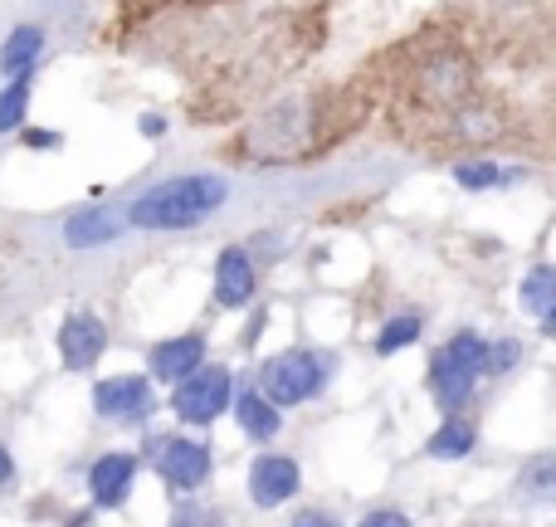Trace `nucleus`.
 Returning a JSON list of instances; mask_svg holds the SVG:
<instances>
[{
	"mask_svg": "<svg viewBox=\"0 0 556 527\" xmlns=\"http://www.w3.org/2000/svg\"><path fill=\"white\" fill-rule=\"evenodd\" d=\"M230 201V181L220 172H186L166 176V181L147 186L127 201V225L147 235H176L205 225L220 205Z\"/></svg>",
	"mask_w": 556,
	"mask_h": 527,
	"instance_id": "f257e3e1",
	"label": "nucleus"
},
{
	"mask_svg": "<svg viewBox=\"0 0 556 527\" xmlns=\"http://www.w3.org/2000/svg\"><path fill=\"white\" fill-rule=\"evenodd\" d=\"M483 366H489V342L479 332H454L440 352L430 356V391L444 411H459L473 401V386H479Z\"/></svg>",
	"mask_w": 556,
	"mask_h": 527,
	"instance_id": "f03ea898",
	"label": "nucleus"
},
{
	"mask_svg": "<svg viewBox=\"0 0 556 527\" xmlns=\"http://www.w3.org/2000/svg\"><path fill=\"white\" fill-rule=\"evenodd\" d=\"M313 147V98H288L250 127V152L260 162H288Z\"/></svg>",
	"mask_w": 556,
	"mask_h": 527,
	"instance_id": "7ed1b4c3",
	"label": "nucleus"
},
{
	"mask_svg": "<svg viewBox=\"0 0 556 527\" xmlns=\"http://www.w3.org/2000/svg\"><path fill=\"white\" fill-rule=\"evenodd\" d=\"M327 376H332V356L298 347V352H283V356H274V362H264L260 391L269 396L278 411H283V405L313 401V396L327 386Z\"/></svg>",
	"mask_w": 556,
	"mask_h": 527,
	"instance_id": "20e7f679",
	"label": "nucleus"
},
{
	"mask_svg": "<svg viewBox=\"0 0 556 527\" xmlns=\"http://www.w3.org/2000/svg\"><path fill=\"white\" fill-rule=\"evenodd\" d=\"M230 405H235L230 366L205 362V366H195L186 381H176V391H172V415L186 421V425H211V421H220Z\"/></svg>",
	"mask_w": 556,
	"mask_h": 527,
	"instance_id": "39448f33",
	"label": "nucleus"
},
{
	"mask_svg": "<svg viewBox=\"0 0 556 527\" xmlns=\"http://www.w3.org/2000/svg\"><path fill=\"white\" fill-rule=\"evenodd\" d=\"M156 474L172 489H201L211 479V444L205 440H186V435H156V444H147Z\"/></svg>",
	"mask_w": 556,
	"mask_h": 527,
	"instance_id": "423d86ee",
	"label": "nucleus"
},
{
	"mask_svg": "<svg viewBox=\"0 0 556 527\" xmlns=\"http://www.w3.org/2000/svg\"><path fill=\"white\" fill-rule=\"evenodd\" d=\"M103 352H108V323L98 313L78 308V313H68L59 323V356H64L68 372H88Z\"/></svg>",
	"mask_w": 556,
	"mask_h": 527,
	"instance_id": "0eeeda50",
	"label": "nucleus"
},
{
	"mask_svg": "<svg viewBox=\"0 0 556 527\" xmlns=\"http://www.w3.org/2000/svg\"><path fill=\"white\" fill-rule=\"evenodd\" d=\"M152 405V376H108L93 386V411L103 421H142Z\"/></svg>",
	"mask_w": 556,
	"mask_h": 527,
	"instance_id": "6e6552de",
	"label": "nucleus"
},
{
	"mask_svg": "<svg viewBox=\"0 0 556 527\" xmlns=\"http://www.w3.org/2000/svg\"><path fill=\"white\" fill-rule=\"evenodd\" d=\"M298 484H303V469H298V460H288V454H260V460L250 464L254 509H278V503H288L298 493Z\"/></svg>",
	"mask_w": 556,
	"mask_h": 527,
	"instance_id": "1a4fd4ad",
	"label": "nucleus"
},
{
	"mask_svg": "<svg viewBox=\"0 0 556 527\" xmlns=\"http://www.w3.org/2000/svg\"><path fill=\"white\" fill-rule=\"evenodd\" d=\"M123 230H132L127 225V205L123 211H113V205H84V211H74L64 221V244L68 250H103Z\"/></svg>",
	"mask_w": 556,
	"mask_h": 527,
	"instance_id": "9d476101",
	"label": "nucleus"
},
{
	"mask_svg": "<svg viewBox=\"0 0 556 527\" xmlns=\"http://www.w3.org/2000/svg\"><path fill=\"white\" fill-rule=\"evenodd\" d=\"M254 288H260L254 254L244 250V244H230V250H220V260H215V303L235 313V308H244L254 298Z\"/></svg>",
	"mask_w": 556,
	"mask_h": 527,
	"instance_id": "9b49d317",
	"label": "nucleus"
},
{
	"mask_svg": "<svg viewBox=\"0 0 556 527\" xmlns=\"http://www.w3.org/2000/svg\"><path fill=\"white\" fill-rule=\"evenodd\" d=\"M132 484H137V454L113 450L88 469V493H93V509H123L132 499Z\"/></svg>",
	"mask_w": 556,
	"mask_h": 527,
	"instance_id": "f8f14e48",
	"label": "nucleus"
},
{
	"mask_svg": "<svg viewBox=\"0 0 556 527\" xmlns=\"http://www.w3.org/2000/svg\"><path fill=\"white\" fill-rule=\"evenodd\" d=\"M195 366H205V332L166 337V342H156L152 352H147V372H152V381L176 386V381H186Z\"/></svg>",
	"mask_w": 556,
	"mask_h": 527,
	"instance_id": "ddd939ff",
	"label": "nucleus"
},
{
	"mask_svg": "<svg viewBox=\"0 0 556 527\" xmlns=\"http://www.w3.org/2000/svg\"><path fill=\"white\" fill-rule=\"evenodd\" d=\"M45 25H35V20H25V25H15L5 39H0V74L5 78H20V74H35L39 59H45Z\"/></svg>",
	"mask_w": 556,
	"mask_h": 527,
	"instance_id": "4468645a",
	"label": "nucleus"
},
{
	"mask_svg": "<svg viewBox=\"0 0 556 527\" xmlns=\"http://www.w3.org/2000/svg\"><path fill=\"white\" fill-rule=\"evenodd\" d=\"M235 421H240V430L250 435V440L269 444L278 435V425H283V415H278V405L254 386V391H235Z\"/></svg>",
	"mask_w": 556,
	"mask_h": 527,
	"instance_id": "2eb2a0df",
	"label": "nucleus"
},
{
	"mask_svg": "<svg viewBox=\"0 0 556 527\" xmlns=\"http://www.w3.org/2000/svg\"><path fill=\"white\" fill-rule=\"evenodd\" d=\"M454 181L464 191H503V186L522 181V166H503V162H489V156H464V162H454Z\"/></svg>",
	"mask_w": 556,
	"mask_h": 527,
	"instance_id": "dca6fc26",
	"label": "nucleus"
},
{
	"mask_svg": "<svg viewBox=\"0 0 556 527\" xmlns=\"http://www.w3.org/2000/svg\"><path fill=\"white\" fill-rule=\"evenodd\" d=\"M29 93H35V74L5 78V88H0V137H10V133H20V127H25Z\"/></svg>",
	"mask_w": 556,
	"mask_h": 527,
	"instance_id": "f3484780",
	"label": "nucleus"
},
{
	"mask_svg": "<svg viewBox=\"0 0 556 527\" xmlns=\"http://www.w3.org/2000/svg\"><path fill=\"white\" fill-rule=\"evenodd\" d=\"M473 440H479V430H473L469 421H459V415H450V421L430 435V444H425V450H430L434 460H464V454L473 450Z\"/></svg>",
	"mask_w": 556,
	"mask_h": 527,
	"instance_id": "a211bd4d",
	"label": "nucleus"
},
{
	"mask_svg": "<svg viewBox=\"0 0 556 527\" xmlns=\"http://www.w3.org/2000/svg\"><path fill=\"white\" fill-rule=\"evenodd\" d=\"M420 332H425L420 313H401V317H391V323H386L381 332H376V356H395V352H405V347L420 342Z\"/></svg>",
	"mask_w": 556,
	"mask_h": 527,
	"instance_id": "6ab92c4d",
	"label": "nucleus"
},
{
	"mask_svg": "<svg viewBox=\"0 0 556 527\" xmlns=\"http://www.w3.org/2000/svg\"><path fill=\"white\" fill-rule=\"evenodd\" d=\"M518 298H522V308L528 313H547V308L556 303V264H538L528 278H522V288H518Z\"/></svg>",
	"mask_w": 556,
	"mask_h": 527,
	"instance_id": "aec40b11",
	"label": "nucleus"
},
{
	"mask_svg": "<svg viewBox=\"0 0 556 527\" xmlns=\"http://www.w3.org/2000/svg\"><path fill=\"white\" fill-rule=\"evenodd\" d=\"M518 479L522 493H532V499H556V460H532Z\"/></svg>",
	"mask_w": 556,
	"mask_h": 527,
	"instance_id": "412c9836",
	"label": "nucleus"
},
{
	"mask_svg": "<svg viewBox=\"0 0 556 527\" xmlns=\"http://www.w3.org/2000/svg\"><path fill=\"white\" fill-rule=\"evenodd\" d=\"M518 356H522V347H518V342H489V366H483V372L498 376V372H508V366L518 362Z\"/></svg>",
	"mask_w": 556,
	"mask_h": 527,
	"instance_id": "4be33fe9",
	"label": "nucleus"
},
{
	"mask_svg": "<svg viewBox=\"0 0 556 527\" xmlns=\"http://www.w3.org/2000/svg\"><path fill=\"white\" fill-rule=\"evenodd\" d=\"M20 137H25V147L29 152H59V147H64V137L59 133H45V127H20Z\"/></svg>",
	"mask_w": 556,
	"mask_h": 527,
	"instance_id": "5701e85b",
	"label": "nucleus"
},
{
	"mask_svg": "<svg viewBox=\"0 0 556 527\" xmlns=\"http://www.w3.org/2000/svg\"><path fill=\"white\" fill-rule=\"evenodd\" d=\"M356 527H410V518H405L401 509H376V513H366Z\"/></svg>",
	"mask_w": 556,
	"mask_h": 527,
	"instance_id": "b1692460",
	"label": "nucleus"
},
{
	"mask_svg": "<svg viewBox=\"0 0 556 527\" xmlns=\"http://www.w3.org/2000/svg\"><path fill=\"white\" fill-rule=\"evenodd\" d=\"M137 133H142L147 142H162V137L172 133V127H166V117H162V113H142V117H137Z\"/></svg>",
	"mask_w": 556,
	"mask_h": 527,
	"instance_id": "393cba45",
	"label": "nucleus"
},
{
	"mask_svg": "<svg viewBox=\"0 0 556 527\" xmlns=\"http://www.w3.org/2000/svg\"><path fill=\"white\" fill-rule=\"evenodd\" d=\"M288 527H342V523H337L332 513H323V509H303Z\"/></svg>",
	"mask_w": 556,
	"mask_h": 527,
	"instance_id": "a878e982",
	"label": "nucleus"
},
{
	"mask_svg": "<svg viewBox=\"0 0 556 527\" xmlns=\"http://www.w3.org/2000/svg\"><path fill=\"white\" fill-rule=\"evenodd\" d=\"M15 484V460H10V450L0 444V489H10Z\"/></svg>",
	"mask_w": 556,
	"mask_h": 527,
	"instance_id": "bb28decb",
	"label": "nucleus"
},
{
	"mask_svg": "<svg viewBox=\"0 0 556 527\" xmlns=\"http://www.w3.org/2000/svg\"><path fill=\"white\" fill-rule=\"evenodd\" d=\"M542 332H547V337H556V303L547 308V313H542Z\"/></svg>",
	"mask_w": 556,
	"mask_h": 527,
	"instance_id": "cd10ccee",
	"label": "nucleus"
},
{
	"mask_svg": "<svg viewBox=\"0 0 556 527\" xmlns=\"http://www.w3.org/2000/svg\"><path fill=\"white\" fill-rule=\"evenodd\" d=\"M176 527H191V523H176Z\"/></svg>",
	"mask_w": 556,
	"mask_h": 527,
	"instance_id": "c85d7f7f",
	"label": "nucleus"
}]
</instances>
